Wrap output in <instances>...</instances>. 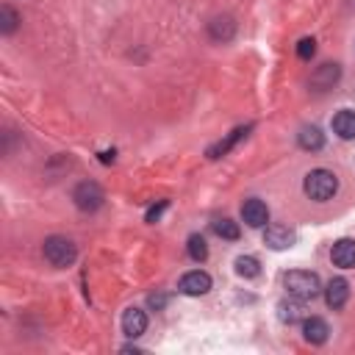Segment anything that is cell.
<instances>
[{
	"mask_svg": "<svg viewBox=\"0 0 355 355\" xmlns=\"http://www.w3.org/2000/svg\"><path fill=\"white\" fill-rule=\"evenodd\" d=\"M263 239H266V244H269L272 250H286V247H291L294 233H291L286 225H269Z\"/></svg>",
	"mask_w": 355,
	"mask_h": 355,
	"instance_id": "cell-11",
	"label": "cell"
},
{
	"mask_svg": "<svg viewBox=\"0 0 355 355\" xmlns=\"http://www.w3.org/2000/svg\"><path fill=\"white\" fill-rule=\"evenodd\" d=\"M300 147H302V150H311V153L322 150V147H324V133H322L319 128H313V125L302 128V130H300Z\"/></svg>",
	"mask_w": 355,
	"mask_h": 355,
	"instance_id": "cell-14",
	"label": "cell"
},
{
	"mask_svg": "<svg viewBox=\"0 0 355 355\" xmlns=\"http://www.w3.org/2000/svg\"><path fill=\"white\" fill-rule=\"evenodd\" d=\"M189 255L194 258V261H205L208 258V244H205V239L202 236H189Z\"/></svg>",
	"mask_w": 355,
	"mask_h": 355,
	"instance_id": "cell-21",
	"label": "cell"
},
{
	"mask_svg": "<svg viewBox=\"0 0 355 355\" xmlns=\"http://www.w3.org/2000/svg\"><path fill=\"white\" fill-rule=\"evenodd\" d=\"M208 31H211V39H216V42H230L233 33H236V25H233L230 17H216V19H211Z\"/></svg>",
	"mask_w": 355,
	"mask_h": 355,
	"instance_id": "cell-13",
	"label": "cell"
},
{
	"mask_svg": "<svg viewBox=\"0 0 355 355\" xmlns=\"http://www.w3.org/2000/svg\"><path fill=\"white\" fill-rule=\"evenodd\" d=\"M166 205H169V202H166V200H161V202H158V205H153V208H150V211H147V222H155V219H158V216H161V214H164V211H166Z\"/></svg>",
	"mask_w": 355,
	"mask_h": 355,
	"instance_id": "cell-23",
	"label": "cell"
},
{
	"mask_svg": "<svg viewBox=\"0 0 355 355\" xmlns=\"http://www.w3.org/2000/svg\"><path fill=\"white\" fill-rule=\"evenodd\" d=\"M338 80V64H322L313 75H311V83L319 86V89H327Z\"/></svg>",
	"mask_w": 355,
	"mask_h": 355,
	"instance_id": "cell-15",
	"label": "cell"
},
{
	"mask_svg": "<svg viewBox=\"0 0 355 355\" xmlns=\"http://www.w3.org/2000/svg\"><path fill=\"white\" fill-rule=\"evenodd\" d=\"M17 22H19V14L11 6H3L0 8V31L3 33H14L17 31Z\"/></svg>",
	"mask_w": 355,
	"mask_h": 355,
	"instance_id": "cell-20",
	"label": "cell"
},
{
	"mask_svg": "<svg viewBox=\"0 0 355 355\" xmlns=\"http://www.w3.org/2000/svg\"><path fill=\"white\" fill-rule=\"evenodd\" d=\"M302 333H305V341H308V344H324V341H327L330 327H327V322H324V319L311 316V319H305Z\"/></svg>",
	"mask_w": 355,
	"mask_h": 355,
	"instance_id": "cell-10",
	"label": "cell"
},
{
	"mask_svg": "<svg viewBox=\"0 0 355 355\" xmlns=\"http://www.w3.org/2000/svg\"><path fill=\"white\" fill-rule=\"evenodd\" d=\"M42 252H44V261L53 263L55 269H64L78 258V247L67 236H47L42 244Z\"/></svg>",
	"mask_w": 355,
	"mask_h": 355,
	"instance_id": "cell-2",
	"label": "cell"
},
{
	"mask_svg": "<svg viewBox=\"0 0 355 355\" xmlns=\"http://www.w3.org/2000/svg\"><path fill=\"white\" fill-rule=\"evenodd\" d=\"M241 219L250 225V227H263L266 222H269V208H266V202H261V200H244V205H241Z\"/></svg>",
	"mask_w": 355,
	"mask_h": 355,
	"instance_id": "cell-6",
	"label": "cell"
},
{
	"mask_svg": "<svg viewBox=\"0 0 355 355\" xmlns=\"http://www.w3.org/2000/svg\"><path fill=\"white\" fill-rule=\"evenodd\" d=\"M147 330V313L141 308H128L122 313V333L128 338H139Z\"/></svg>",
	"mask_w": 355,
	"mask_h": 355,
	"instance_id": "cell-7",
	"label": "cell"
},
{
	"mask_svg": "<svg viewBox=\"0 0 355 355\" xmlns=\"http://www.w3.org/2000/svg\"><path fill=\"white\" fill-rule=\"evenodd\" d=\"M236 272H239L241 277H255V275L261 272L258 258H252V255H241V258H236Z\"/></svg>",
	"mask_w": 355,
	"mask_h": 355,
	"instance_id": "cell-18",
	"label": "cell"
},
{
	"mask_svg": "<svg viewBox=\"0 0 355 355\" xmlns=\"http://www.w3.org/2000/svg\"><path fill=\"white\" fill-rule=\"evenodd\" d=\"M302 191L316 202H327L338 191V178L330 169H311L302 180Z\"/></svg>",
	"mask_w": 355,
	"mask_h": 355,
	"instance_id": "cell-1",
	"label": "cell"
},
{
	"mask_svg": "<svg viewBox=\"0 0 355 355\" xmlns=\"http://www.w3.org/2000/svg\"><path fill=\"white\" fill-rule=\"evenodd\" d=\"M180 291L189 294V297H202L211 291V275L202 272V269H191L180 277Z\"/></svg>",
	"mask_w": 355,
	"mask_h": 355,
	"instance_id": "cell-5",
	"label": "cell"
},
{
	"mask_svg": "<svg viewBox=\"0 0 355 355\" xmlns=\"http://www.w3.org/2000/svg\"><path fill=\"white\" fill-rule=\"evenodd\" d=\"M214 233L222 236V239H227V241H236V239H239V225H236L233 219L222 216V219L214 222Z\"/></svg>",
	"mask_w": 355,
	"mask_h": 355,
	"instance_id": "cell-17",
	"label": "cell"
},
{
	"mask_svg": "<svg viewBox=\"0 0 355 355\" xmlns=\"http://www.w3.org/2000/svg\"><path fill=\"white\" fill-rule=\"evenodd\" d=\"M330 258H333L336 266L352 269L355 266V239H338L330 250Z\"/></svg>",
	"mask_w": 355,
	"mask_h": 355,
	"instance_id": "cell-8",
	"label": "cell"
},
{
	"mask_svg": "<svg viewBox=\"0 0 355 355\" xmlns=\"http://www.w3.org/2000/svg\"><path fill=\"white\" fill-rule=\"evenodd\" d=\"M333 130H336L341 139H355V111L341 108V111L333 116Z\"/></svg>",
	"mask_w": 355,
	"mask_h": 355,
	"instance_id": "cell-12",
	"label": "cell"
},
{
	"mask_svg": "<svg viewBox=\"0 0 355 355\" xmlns=\"http://www.w3.org/2000/svg\"><path fill=\"white\" fill-rule=\"evenodd\" d=\"M313 53H316V42H313V39H300V44H297V55H300L302 61H311Z\"/></svg>",
	"mask_w": 355,
	"mask_h": 355,
	"instance_id": "cell-22",
	"label": "cell"
},
{
	"mask_svg": "<svg viewBox=\"0 0 355 355\" xmlns=\"http://www.w3.org/2000/svg\"><path fill=\"white\" fill-rule=\"evenodd\" d=\"M277 316L283 319V322H300L302 319V305L300 302H280L277 305Z\"/></svg>",
	"mask_w": 355,
	"mask_h": 355,
	"instance_id": "cell-19",
	"label": "cell"
},
{
	"mask_svg": "<svg viewBox=\"0 0 355 355\" xmlns=\"http://www.w3.org/2000/svg\"><path fill=\"white\" fill-rule=\"evenodd\" d=\"M247 130H250V128H236V130H233V133H230L225 141L214 144V147L208 150V155H211V158H219V155H225V153H227V150H230V147H233L239 139H244V136H247Z\"/></svg>",
	"mask_w": 355,
	"mask_h": 355,
	"instance_id": "cell-16",
	"label": "cell"
},
{
	"mask_svg": "<svg viewBox=\"0 0 355 355\" xmlns=\"http://www.w3.org/2000/svg\"><path fill=\"white\" fill-rule=\"evenodd\" d=\"M72 200H75V205H78L80 211H97V208L103 205L105 194H103L100 183H94V180H83V183L75 186Z\"/></svg>",
	"mask_w": 355,
	"mask_h": 355,
	"instance_id": "cell-4",
	"label": "cell"
},
{
	"mask_svg": "<svg viewBox=\"0 0 355 355\" xmlns=\"http://www.w3.org/2000/svg\"><path fill=\"white\" fill-rule=\"evenodd\" d=\"M347 300H349V283L344 277H333L324 288V302L336 311V308H344Z\"/></svg>",
	"mask_w": 355,
	"mask_h": 355,
	"instance_id": "cell-9",
	"label": "cell"
},
{
	"mask_svg": "<svg viewBox=\"0 0 355 355\" xmlns=\"http://www.w3.org/2000/svg\"><path fill=\"white\" fill-rule=\"evenodd\" d=\"M283 286H286L288 297H294V300H313V297L322 291L319 277H316L313 272H305V269L288 272V275L283 277Z\"/></svg>",
	"mask_w": 355,
	"mask_h": 355,
	"instance_id": "cell-3",
	"label": "cell"
}]
</instances>
